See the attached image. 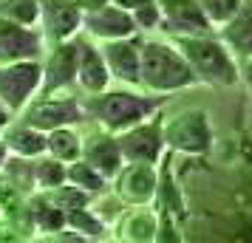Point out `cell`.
<instances>
[{
  "label": "cell",
  "mask_w": 252,
  "mask_h": 243,
  "mask_svg": "<svg viewBox=\"0 0 252 243\" xmlns=\"http://www.w3.org/2000/svg\"><path fill=\"white\" fill-rule=\"evenodd\" d=\"M65 181L74 187H80V189H85V192H91L94 198L102 195L105 189L111 187V181L96 167H91L85 159H74V162L65 164Z\"/></svg>",
  "instance_id": "obj_22"
},
{
  "label": "cell",
  "mask_w": 252,
  "mask_h": 243,
  "mask_svg": "<svg viewBox=\"0 0 252 243\" xmlns=\"http://www.w3.org/2000/svg\"><path fill=\"white\" fill-rule=\"evenodd\" d=\"M14 116L9 113V110H6V108H3V105H0V130L6 128V125H9V122H12Z\"/></svg>",
  "instance_id": "obj_29"
},
{
  "label": "cell",
  "mask_w": 252,
  "mask_h": 243,
  "mask_svg": "<svg viewBox=\"0 0 252 243\" xmlns=\"http://www.w3.org/2000/svg\"><path fill=\"white\" fill-rule=\"evenodd\" d=\"M156 3H159V14H161L159 28L167 31L170 37L210 34V31H216L210 26V20L204 17L198 0H156Z\"/></svg>",
  "instance_id": "obj_14"
},
{
  "label": "cell",
  "mask_w": 252,
  "mask_h": 243,
  "mask_svg": "<svg viewBox=\"0 0 252 243\" xmlns=\"http://www.w3.org/2000/svg\"><path fill=\"white\" fill-rule=\"evenodd\" d=\"M170 40L190 62L201 85H213V88L238 85V57L221 43L218 34L213 31L210 34H179Z\"/></svg>",
  "instance_id": "obj_3"
},
{
  "label": "cell",
  "mask_w": 252,
  "mask_h": 243,
  "mask_svg": "<svg viewBox=\"0 0 252 243\" xmlns=\"http://www.w3.org/2000/svg\"><path fill=\"white\" fill-rule=\"evenodd\" d=\"M77 43H80V59H77V88H80L85 96L88 93H102L105 88H111L114 80H111V71L105 65V57L99 51V43L96 40H85V37L77 34Z\"/></svg>",
  "instance_id": "obj_15"
},
{
  "label": "cell",
  "mask_w": 252,
  "mask_h": 243,
  "mask_svg": "<svg viewBox=\"0 0 252 243\" xmlns=\"http://www.w3.org/2000/svg\"><path fill=\"white\" fill-rule=\"evenodd\" d=\"M195 85L201 82L173 40H142V48H139V88L142 91L170 96Z\"/></svg>",
  "instance_id": "obj_2"
},
{
  "label": "cell",
  "mask_w": 252,
  "mask_h": 243,
  "mask_svg": "<svg viewBox=\"0 0 252 243\" xmlns=\"http://www.w3.org/2000/svg\"><path fill=\"white\" fill-rule=\"evenodd\" d=\"M43 51H46V40L37 26H20L0 17V62L40 59Z\"/></svg>",
  "instance_id": "obj_13"
},
{
  "label": "cell",
  "mask_w": 252,
  "mask_h": 243,
  "mask_svg": "<svg viewBox=\"0 0 252 243\" xmlns=\"http://www.w3.org/2000/svg\"><path fill=\"white\" fill-rule=\"evenodd\" d=\"M216 34L221 43L235 54V57H250L252 54V0H241L238 12L229 17L224 26H218Z\"/></svg>",
  "instance_id": "obj_18"
},
{
  "label": "cell",
  "mask_w": 252,
  "mask_h": 243,
  "mask_svg": "<svg viewBox=\"0 0 252 243\" xmlns=\"http://www.w3.org/2000/svg\"><path fill=\"white\" fill-rule=\"evenodd\" d=\"M46 198L60 209V212H71V209H80V207H88V204H94V195H91V192H85V189L68 184V181H63V184L46 189Z\"/></svg>",
  "instance_id": "obj_24"
},
{
  "label": "cell",
  "mask_w": 252,
  "mask_h": 243,
  "mask_svg": "<svg viewBox=\"0 0 252 243\" xmlns=\"http://www.w3.org/2000/svg\"><path fill=\"white\" fill-rule=\"evenodd\" d=\"M0 139L6 141V147L12 156H23V159H37L46 153V133L43 130L26 125L23 119L9 122L6 128L0 130Z\"/></svg>",
  "instance_id": "obj_19"
},
{
  "label": "cell",
  "mask_w": 252,
  "mask_h": 243,
  "mask_svg": "<svg viewBox=\"0 0 252 243\" xmlns=\"http://www.w3.org/2000/svg\"><path fill=\"white\" fill-rule=\"evenodd\" d=\"M65 226L74 229L77 235H82L85 241H102V238H108V232H111L108 223H105V218L91 207V204L65 212Z\"/></svg>",
  "instance_id": "obj_21"
},
{
  "label": "cell",
  "mask_w": 252,
  "mask_h": 243,
  "mask_svg": "<svg viewBox=\"0 0 252 243\" xmlns=\"http://www.w3.org/2000/svg\"><path fill=\"white\" fill-rule=\"evenodd\" d=\"M80 159H85L91 167H96V170L108 178V181H111V178L119 173V167L125 164L122 150H119V141H116V133L102 130V128H96L94 133L82 136V153H80Z\"/></svg>",
  "instance_id": "obj_16"
},
{
  "label": "cell",
  "mask_w": 252,
  "mask_h": 243,
  "mask_svg": "<svg viewBox=\"0 0 252 243\" xmlns=\"http://www.w3.org/2000/svg\"><path fill=\"white\" fill-rule=\"evenodd\" d=\"M82 3L80 0H40V20L37 28L46 40L51 43H63V40H74L82 31Z\"/></svg>",
  "instance_id": "obj_10"
},
{
  "label": "cell",
  "mask_w": 252,
  "mask_h": 243,
  "mask_svg": "<svg viewBox=\"0 0 252 243\" xmlns=\"http://www.w3.org/2000/svg\"><path fill=\"white\" fill-rule=\"evenodd\" d=\"M63 181H65V164L60 162V159H54V156H48V153L37 156L34 159V184H37V189L46 192V189L63 184Z\"/></svg>",
  "instance_id": "obj_25"
},
{
  "label": "cell",
  "mask_w": 252,
  "mask_h": 243,
  "mask_svg": "<svg viewBox=\"0 0 252 243\" xmlns=\"http://www.w3.org/2000/svg\"><path fill=\"white\" fill-rule=\"evenodd\" d=\"M114 198L122 207H150L159 189V167L142 162H125L111 178Z\"/></svg>",
  "instance_id": "obj_8"
},
{
  "label": "cell",
  "mask_w": 252,
  "mask_h": 243,
  "mask_svg": "<svg viewBox=\"0 0 252 243\" xmlns=\"http://www.w3.org/2000/svg\"><path fill=\"white\" fill-rule=\"evenodd\" d=\"M167 102V96L161 93H148L136 91L130 85H119V88H105L102 93H88L82 96V108L85 116L96 122V128L111 130V133H122V130L133 128L136 122L153 116L161 110V105Z\"/></svg>",
  "instance_id": "obj_1"
},
{
  "label": "cell",
  "mask_w": 252,
  "mask_h": 243,
  "mask_svg": "<svg viewBox=\"0 0 252 243\" xmlns=\"http://www.w3.org/2000/svg\"><path fill=\"white\" fill-rule=\"evenodd\" d=\"M43 65L40 59H17V62H0V105L17 116L40 91Z\"/></svg>",
  "instance_id": "obj_6"
},
{
  "label": "cell",
  "mask_w": 252,
  "mask_h": 243,
  "mask_svg": "<svg viewBox=\"0 0 252 243\" xmlns=\"http://www.w3.org/2000/svg\"><path fill=\"white\" fill-rule=\"evenodd\" d=\"M6 159H9V147H6V141L0 139V167L6 164Z\"/></svg>",
  "instance_id": "obj_30"
},
{
  "label": "cell",
  "mask_w": 252,
  "mask_h": 243,
  "mask_svg": "<svg viewBox=\"0 0 252 243\" xmlns=\"http://www.w3.org/2000/svg\"><path fill=\"white\" fill-rule=\"evenodd\" d=\"M82 31L91 37V40H96V43L139 34L130 12H125L122 6H116L114 0H102L96 6H88L82 12Z\"/></svg>",
  "instance_id": "obj_11"
},
{
  "label": "cell",
  "mask_w": 252,
  "mask_h": 243,
  "mask_svg": "<svg viewBox=\"0 0 252 243\" xmlns=\"http://www.w3.org/2000/svg\"><path fill=\"white\" fill-rule=\"evenodd\" d=\"M77 59H80V43H77V37L46 46L43 57H40L43 80H40L37 96H51V93L71 91L77 85Z\"/></svg>",
  "instance_id": "obj_7"
},
{
  "label": "cell",
  "mask_w": 252,
  "mask_h": 243,
  "mask_svg": "<svg viewBox=\"0 0 252 243\" xmlns=\"http://www.w3.org/2000/svg\"><path fill=\"white\" fill-rule=\"evenodd\" d=\"M46 153L60 159L63 164L80 159L82 153V136L77 133L74 125H65V128H54L46 133Z\"/></svg>",
  "instance_id": "obj_20"
},
{
  "label": "cell",
  "mask_w": 252,
  "mask_h": 243,
  "mask_svg": "<svg viewBox=\"0 0 252 243\" xmlns=\"http://www.w3.org/2000/svg\"><path fill=\"white\" fill-rule=\"evenodd\" d=\"M116 241L127 243H150L159 241V215L150 207H127L114 226Z\"/></svg>",
  "instance_id": "obj_17"
},
{
  "label": "cell",
  "mask_w": 252,
  "mask_h": 243,
  "mask_svg": "<svg viewBox=\"0 0 252 243\" xmlns=\"http://www.w3.org/2000/svg\"><path fill=\"white\" fill-rule=\"evenodd\" d=\"M0 173H3V178L9 181V184L20 192V195H32V192H37V184H34V159H23V156H12L9 153V159H6V164L0 167Z\"/></svg>",
  "instance_id": "obj_23"
},
{
  "label": "cell",
  "mask_w": 252,
  "mask_h": 243,
  "mask_svg": "<svg viewBox=\"0 0 252 243\" xmlns=\"http://www.w3.org/2000/svg\"><path fill=\"white\" fill-rule=\"evenodd\" d=\"M139 48H142V37L139 34L99 43V51H102L105 65L111 71L114 82L139 88Z\"/></svg>",
  "instance_id": "obj_12"
},
{
  "label": "cell",
  "mask_w": 252,
  "mask_h": 243,
  "mask_svg": "<svg viewBox=\"0 0 252 243\" xmlns=\"http://www.w3.org/2000/svg\"><path fill=\"white\" fill-rule=\"evenodd\" d=\"M198 6H201L204 17L210 20V26L218 28V26H224L232 14L238 12L241 0H198Z\"/></svg>",
  "instance_id": "obj_27"
},
{
  "label": "cell",
  "mask_w": 252,
  "mask_h": 243,
  "mask_svg": "<svg viewBox=\"0 0 252 243\" xmlns=\"http://www.w3.org/2000/svg\"><path fill=\"white\" fill-rule=\"evenodd\" d=\"M238 82H244L247 91L252 93V54L238 59Z\"/></svg>",
  "instance_id": "obj_28"
},
{
  "label": "cell",
  "mask_w": 252,
  "mask_h": 243,
  "mask_svg": "<svg viewBox=\"0 0 252 243\" xmlns=\"http://www.w3.org/2000/svg\"><path fill=\"white\" fill-rule=\"evenodd\" d=\"M161 136H164V147L170 153L204 156L213 147L210 116L201 108H187V110H179L176 116H164Z\"/></svg>",
  "instance_id": "obj_4"
},
{
  "label": "cell",
  "mask_w": 252,
  "mask_h": 243,
  "mask_svg": "<svg viewBox=\"0 0 252 243\" xmlns=\"http://www.w3.org/2000/svg\"><path fill=\"white\" fill-rule=\"evenodd\" d=\"M17 116L23 119L26 125L43 130V133H48V130H54V128H65V125L77 128L82 122H88L82 99L80 96H71L68 91L51 93V96H34Z\"/></svg>",
  "instance_id": "obj_5"
},
{
  "label": "cell",
  "mask_w": 252,
  "mask_h": 243,
  "mask_svg": "<svg viewBox=\"0 0 252 243\" xmlns=\"http://www.w3.org/2000/svg\"><path fill=\"white\" fill-rule=\"evenodd\" d=\"M0 17L20 26H37L40 0H0Z\"/></svg>",
  "instance_id": "obj_26"
},
{
  "label": "cell",
  "mask_w": 252,
  "mask_h": 243,
  "mask_svg": "<svg viewBox=\"0 0 252 243\" xmlns=\"http://www.w3.org/2000/svg\"><path fill=\"white\" fill-rule=\"evenodd\" d=\"M161 122L164 116L156 110L153 116L136 122L133 128L116 133V141H119V150H122V159L125 162H142V164H159L161 156H164V136H161Z\"/></svg>",
  "instance_id": "obj_9"
}]
</instances>
